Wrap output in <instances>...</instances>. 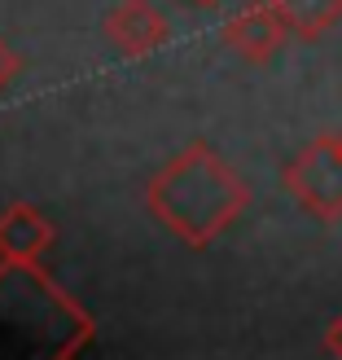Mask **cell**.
Returning a JSON list of instances; mask_svg holds the SVG:
<instances>
[{"mask_svg":"<svg viewBox=\"0 0 342 360\" xmlns=\"http://www.w3.org/2000/svg\"><path fill=\"white\" fill-rule=\"evenodd\" d=\"M145 207L176 242L206 250L250 207V185L206 141H189L150 176Z\"/></svg>","mask_w":342,"mask_h":360,"instance_id":"obj_1","label":"cell"},{"mask_svg":"<svg viewBox=\"0 0 342 360\" xmlns=\"http://www.w3.org/2000/svg\"><path fill=\"white\" fill-rule=\"evenodd\" d=\"M281 185L320 224H338L342 220V132L308 141L281 167Z\"/></svg>","mask_w":342,"mask_h":360,"instance_id":"obj_2","label":"cell"},{"mask_svg":"<svg viewBox=\"0 0 342 360\" xmlns=\"http://www.w3.org/2000/svg\"><path fill=\"white\" fill-rule=\"evenodd\" d=\"M220 40H224V49L237 53L246 66H268L285 49L290 31H285L281 13L268 5V0H255V5H246V9H237V13L224 18Z\"/></svg>","mask_w":342,"mask_h":360,"instance_id":"obj_3","label":"cell"},{"mask_svg":"<svg viewBox=\"0 0 342 360\" xmlns=\"http://www.w3.org/2000/svg\"><path fill=\"white\" fill-rule=\"evenodd\" d=\"M101 31L123 58H150L171 40V22L154 0H114Z\"/></svg>","mask_w":342,"mask_h":360,"instance_id":"obj_4","label":"cell"},{"mask_svg":"<svg viewBox=\"0 0 342 360\" xmlns=\"http://www.w3.org/2000/svg\"><path fill=\"white\" fill-rule=\"evenodd\" d=\"M53 242H58V224L40 207L13 202L0 211V264L5 268H35Z\"/></svg>","mask_w":342,"mask_h":360,"instance_id":"obj_5","label":"cell"},{"mask_svg":"<svg viewBox=\"0 0 342 360\" xmlns=\"http://www.w3.org/2000/svg\"><path fill=\"white\" fill-rule=\"evenodd\" d=\"M268 5L281 13V22L294 40H308V44L342 22V0H268Z\"/></svg>","mask_w":342,"mask_h":360,"instance_id":"obj_6","label":"cell"},{"mask_svg":"<svg viewBox=\"0 0 342 360\" xmlns=\"http://www.w3.org/2000/svg\"><path fill=\"white\" fill-rule=\"evenodd\" d=\"M18 75H22V58H18V49L5 40V35H0V93H5Z\"/></svg>","mask_w":342,"mask_h":360,"instance_id":"obj_7","label":"cell"},{"mask_svg":"<svg viewBox=\"0 0 342 360\" xmlns=\"http://www.w3.org/2000/svg\"><path fill=\"white\" fill-rule=\"evenodd\" d=\"M320 343H325V352H329V356H342V312L325 326V338H320Z\"/></svg>","mask_w":342,"mask_h":360,"instance_id":"obj_8","label":"cell"},{"mask_svg":"<svg viewBox=\"0 0 342 360\" xmlns=\"http://www.w3.org/2000/svg\"><path fill=\"white\" fill-rule=\"evenodd\" d=\"M189 5H197V9H220L224 0H189Z\"/></svg>","mask_w":342,"mask_h":360,"instance_id":"obj_9","label":"cell"}]
</instances>
